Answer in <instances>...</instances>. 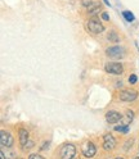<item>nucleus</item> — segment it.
<instances>
[{
    "mask_svg": "<svg viewBox=\"0 0 139 159\" xmlns=\"http://www.w3.org/2000/svg\"><path fill=\"white\" fill-rule=\"evenodd\" d=\"M76 155V148L72 144H65L61 149V159H74Z\"/></svg>",
    "mask_w": 139,
    "mask_h": 159,
    "instance_id": "nucleus-1",
    "label": "nucleus"
},
{
    "mask_svg": "<svg viewBox=\"0 0 139 159\" xmlns=\"http://www.w3.org/2000/svg\"><path fill=\"white\" fill-rule=\"evenodd\" d=\"M106 72L107 73H111V75H121L124 72V67L121 63H116V62H111V63H107L106 67Z\"/></svg>",
    "mask_w": 139,
    "mask_h": 159,
    "instance_id": "nucleus-2",
    "label": "nucleus"
},
{
    "mask_svg": "<svg viewBox=\"0 0 139 159\" xmlns=\"http://www.w3.org/2000/svg\"><path fill=\"white\" fill-rule=\"evenodd\" d=\"M88 30L90 32H93V34H102L104 31V27H103V25L101 22L98 21V19L93 18V19H90V21L88 22Z\"/></svg>",
    "mask_w": 139,
    "mask_h": 159,
    "instance_id": "nucleus-3",
    "label": "nucleus"
},
{
    "mask_svg": "<svg viewBox=\"0 0 139 159\" xmlns=\"http://www.w3.org/2000/svg\"><path fill=\"white\" fill-rule=\"evenodd\" d=\"M81 152H83V154H84L86 158H93V157L95 155V153H97V149H95V146H94L93 143L86 141V143L83 144V146H81Z\"/></svg>",
    "mask_w": 139,
    "mask_h": 159,
    "instance_id": "nucleus-4",
    "label": "nucleus"
},
{
    "mask_svg": "<svg viewBox=\"0 0 139 159\" xmlns=\"http://www.w3.org/2000/svg\"><path fill=\"white\" fill-rule=\"evenodd\" d=\"M107 55L110 57V58H113V59H120L125 55L124 53V49L120 48V46H112V48H108L107 50H106Z\"/></svg>",
    "mask_w": 139,
    "mask_h": 159,
    "instance_id": "nucleus-5",
    "label": "nucleus"
},
{
    "mask_svg": "<svg viewBox=\"0 0 139 159\" xmlns=\"http://www.w3.org/2000/svg\"><path fill=\"white\" fill-rule=\"evenodd\" d=\"M115 146H116L115 137L111 134H106L103 136V149L107 152H110V150H112V149H115Z\"/></svg>",
    "mask_w": 139,
    "mask_h": 159,
    "instance_id": "nucleus-6",
    "label": "nucleus"
},
{
    "mask_svg": "<svg viewBox=\"0 0 139 159\" xmlns=\"http://www.w3.org/2000/svg\"><path fill=\"white\" fill-rule=\"evenodd\" d=\"M0 143H2V146L11 148V146L13 145L14 140H13V137H12V135H11V134L3 130L2 132H0Z\"/></svg>",
    "mask_w": 139,
    "mask_h": 159,
    "instance_id": "nucleus-7",
    "label": "nucleus"
},
{
    "mask_svg": "<svg viewBox=\"0 0 139 159\" xmlns=\"http://www.w3.org/2000/svg\"><path fill=\"white\" fill-rule=\"evenodd\" d=\"M138 98V93L135 90H124L120 93V100L122 102H134Z\"/></svg>",
    "mask_w": 139,
    "mask_h": 159,
    "instance_id": "nucleus-8",
    "label": "nucleus"
},
{
    "mask_svg": "<svg viewBox=\"0 0 139 159\" xmlns=\"http://www.w3.org/2000/svg\"><path fill=\"white\" fill-rule=\"evenodd\" d=\"M120 119H121V114L116 111H110L106 113V121L108 123H116L120 121Z\"/></svg>",
    "mask_w": 139,
    "mask_h": 159,
    "instance_id": "nucleus-9",
    "label": "nucleus"
},
{
    "mask_svg": "<svg viewBox=\"0 0 139 159\" xmlns=\"http://www.w3.org/2000/svg\"><path fill=\"white\" fill-rule=\"evenodd\" d=\"M28 141V132L26 130H23V128H21L19 130V143H21L22 146H25Z\"/></svg>",
    "mask_w": 139,
    "mask_h": 159,
    "instance_id": "nucleus-10",
    "label": "nucleus"
},
{
    "mask_svg": "<svg viewBox=\"0 0 139 159\" xmlns=\"http://www.w3.org/2000/svg\"><path fill=\"white\" fill-rule=\"evenodd\" d=\"M99 11H101V5L99 4H90L88 7V13L89 16H95L97 13H99Z\"/></svg>",
    "mask_w": 139,
    "mask_h": 159,
    "instance_id": "nucleus-11",
    "label": "nucleus"
},
{
    "mask_svg": "<svg viewBox=\"0 0 139 159\" xmlns=\"http://www.w3.org/2000/svg\"><path fill=\"white\" fill-rule=\"evenodd\" d=\"M122 16H124V18L126 19V21H127V22H133V21H134V19H135L134 14H133L132 12H127V11L122 12Z\"/></svg>",
    "mask_w": 139,
    "mask_h": 159,
    "instance_id": "nucleus-12",
    "label": "nucleus"
},
{
    "mask_svg": "<svg viewBox=\"0 0 139 159\" xmlns=\"http://www.w3.org/2000/svg\"><path fill=\"white\" fill-rule=\"evenodd\" d=\"M115 131L122 132V134H129V126L127 125H125V126H116L115 127Z\"/></svg>",
    "mask_w": 139,
    "mask_h": 159,
    "instance_id": "nucleus-13",
    "label": "nucleus"
},
{
    "mask_svg": "<svg viewBox=\"0 0 139 159\" xmlns=\"http://www.w3.org/2000/svg\"><path fill=\"white\" fill-rule=\"evenodd\" d=\"M108 40H110V41H112V43H118L120 41V37L117 36V34L116 32H110V35H108Z\"/></svg>",
    "mask_w": 139,
    "mask_h": 159,
    "instance_id": "nucleus-14",
    "label": "nucleus"
},
{
    "mask_svg": "<svg viewBox=\"0 0 139 159\" xmlns=\"http://www.w3.org/2000/svg\"><path fill=\"white\" fill-rule=\"evenodd\" d=\"M137 80H138L137 76L135 75H132L130 77H129V82H130L132 85H134V84H137Z\"/></svg>",
    "mask_w": 139,
    "mask_h": 159,
    "instance_id": "nucleus-15",
    "label": "nucleus"
},
{
    "mask_svg": "<svg viewBox=\"0 0 139 159\" xmlns=\"http://www.w3.org/2000/svg\"><path fill=\"white\" fill-rule=\"evenodd\" d=\"M28 159H44V158L40 154H31L28 157Z\"/></svg>",
    "mask_w": 139,
    "mask_h": 159,
    "instance_id": "nucleus-16",
    "label": "nucleus"
},
{
    "mask_svg": "<svg viewBox=\"0 0 139 159\" xmlns=\"http://www.w3.org/2000/svg\"><path fill=\"white\" fill-rule=\"evenodd\" d=\"M30 148H34V143L32 141H27V144L23 146V149H30Z\"/></svg>",
    "mask_w": 139,
    "mask_h": 159,
    "instance_id": "nucleus-17",
    "label": "nucleus"
},
{
    "mask_svg": "<svg viewBox=\"0 0 139 159\" xmlns=\"http://www.w3.org/2000/svg\"><path fill=\"white\" fill-rule=\"evenodd\" d=\"M132 145H133V140H130V141H126V145H125V150H129V146L132 148Z\"/></svg>",
    "mask_w": 139,
    "mask_h": 159,
    "instance_id": "nucleus-18",
    "label": "nucleus"
},
{
    "mask_svg": "<svg viewBox=\"0 0 139 159\" xmlns=\"http://www.w3.org/2000/svg\"><path fill=\"white\" fill-rule=\"evenodd\" d=\"M102 19L103 21H108V19H110V16H108L107 13H102Z\"/></svg>",
    "mask_w": 139,
    "mask_h": 159,
    "instance_id": "nucleus-19",
    "label": "nucleus"
},
{
    "mask_svg": "<svg viewBox=\"0 0 139 159\" xmlns=\"http://www.w3.org/2000/svg\"><path fill=\"white\" fill-rule=\"evenodd\" d=\"M46 148H49V143H45V145H43L41 149H46Z\"/></svg>",
    "mask_w": 139,
    "mask_h": 159,
    "instance_id": "nucleus-20",
    "label": "nucleus"
},
{
    "mask_svg": "<svg viewBox=\"0 0 139 159\" xmlns=\"http://www.w3.org/2000/svg\"><path fill=\"white\" fill-rule=\"evenodd\" d=\"M104 3H106L107 5H110V3H108V0H104Z\"/></svg>",
    "mask_w": 139,
    "mask_h": 159,
    "instance_id": "nucleus-21",
    "label": "nucleus"
},
{
    "mask_svg": "<svg viewBox=\"0 0 139 159\" xmlns=\"http://www.w3.org/2000/svg\"><path fill=\"white\" fill-rule=\"evenodd\" d=\"M116 159H124V158H120V157H118V158H116Z\"/></svg>",
    "mask_w": 139,
    "mask_h": 159,
    "instance_id": "nucleus-22",
    "label": "nucleus"
},
{
    "mask_svg": "<svg viewBox=\"0 0 139 159\" xmlns=\"http://www.w3.org/2000/svg\"><path fill=\"white\" fill-rule=\"evenodd\" d=\"M137 46H138V49H139V44H137Z\"/></svg>",
    "mask_w": 139,
    "mask_h": 159,
    "instance_id": "nucleus-23",
    "label": "nucleus"
},
{
    "mask_svg": "<svg viewBox=\"0 0 139 159\" xmlns=\"http://www.w3.org/2000/svg\"><path fill=\"white\" fill-rule=\"evenodd\" d=\"M134 159H139V158H134Z\"/></svg>",
    "mask_w": 139,
    "mask_h": 159,
    "instance_id": "nucleus-24",
    "label": "nucleus"
}]
</instances>
